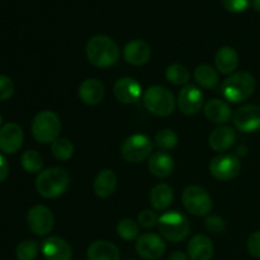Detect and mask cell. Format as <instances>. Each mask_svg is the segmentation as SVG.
I'll use <instances>...</instances> for the list:
<instances>
[{
  "instance_id": "6da1fadb",
  "label": "cell",
  "mask_w": 260,
  "mask_h": 260,
  "mask_svg": "<svg viewBox=\"0 0 260 260\" xmlns=\"http://www.w3.org/2000/svg\"><path fill=\"white\" fill-rule=\"evenodd\" d=\"M89 62L96 68H111L118 61L119 48L108 36L98 35L88 41L85 47Z\"/></svg>"
},
{
  "instance_id": "7a4b0ae2",
  "label": "cell",
  "mask_w": 260,
  "mask_h": 260,
  "mask_svg": "<svg viewBox=\"0 0 260 260\" xmlns=\"http://www.w3.org/2000/svg\"><path fill=\"white\" fill-rule=\"evenodd\" d=\"M70 184V175L62 168L42 170L36 179V189L43 198H56L66 192Z\"/></svg>"
},
{
  "instance_id": "3957f363",
  "label": "cell",
  "mask_w": 260,
  "mask_h": 260,
  "mask_svg": "<svg viewBox=\"0 0 260 260\" xmlns=\"http://www.w3.org/2000/svg\"><path fill=\"white\" fill-rule=\"evenodd\" d=\"M255 90V79L246 71H238L229 76L221 86V93L226 101L240 103L253 95Z\"/></svg>"
},
{
  "instance_id": "277c9868",
  "label": "cell",
  "mask_w": 260,
  "mask_h": 260,
  "mask_svg": "<svg viewBox=\"0 0 260 260\" xmlns=\"http://www.w3.org/2000/svg\"><path fill=\"white\" fill-rule=\"evenodd\" d=\"M144 106L149 112L159 117H168L173 114L177 101L169 89L160 85L150 86L142 96Z\"/></svg>"
},
{
  "instance_id": "5b68a950",
  "label": "cell",
  "mask_w": 260,
  "mask_h": 260,
  "mask_svg": "<svg viewBox=\"0 0 260 260\" xmlns=\"http://www.w3.org/2000/svg\"><path fill=\"white\" fill-rule=\"evenodd\" d=\"M60 132L61 122L55 112L41 111L33 118L32 135L40 144H52L58 139Z\"/></svg>"
},
{
  "instance_id": "8992f818",
  "label": "cell",
  "mask_w": 260,
  "mask_h": 260,
  "mask_svg": "<svg viewBox=\"0 0 260 260\" xmlns=\"http://www.w3.org/2000/svg\"><path fill=\"white\" fill-rule=\"evenodd\" d=\"M159 231L162 238L172 243L183 241L189 234V221L178 211H169L159 217Z\"/></svg>"
},
{
  "instance_id": "52a82bcc",
  "label": "cell",
  "mask_w": 260,
  "mask_h": 260,
  "mask_svg": "<svg viewBox=\"0 0 260 260\" xmlns=\"http://www.w3.org/2000/svg\"><path fill=\"white\" fill-rule=\"evenodd\" d=\"M152 141L146 135L136 134L127 137L121 145V155L128 162H141L151 156Z\"/></svg>"
},
{
  "instance_id": "ba28073f",
  "label": "cell",
  "mask_w": 260,
  "mask_h": 260,
  "mask_svg": "<svg viewBox=\"0 0 260 260\" xmlns=\"http://www.w3.org/2000/svg\"><path fill=\"white\" fill-rule=\"evenodd\" d=\"M185 210L194 216H207L212 210V200L210 194L200 185H189L182 196Z\"/></svg>"
},
{
  "instance_id": "9c48e42d",
  "label": "cell",
  "mask_w": 260,
  "mask_h": 260,
  "mask_svg": "<svg viewBox=\"0 0 260 260\" xmlns=\"http://www.w3.org/2000/svg\"><path fill=\"white\" fill-rule=\"evenodd\" d=\"M241 162L233 154H222L213 157L210 162V172L216 179L228 182L240 174Z\"/></svg>"
},
{
  "instance_id": "30bf717a",
  "label": "cell",
  "mask_w": 260,
  "mask_h": 260,
  "mask_svg": "<svg viewBox=\"0 0 260 260\" xmlns=\"http://www.w3.org/2000/svg\"><path fill=\"white\" fill-rule=\"evenodd\" d=\"M27 223L29 230L38 236H45L52 231L55 217L48 207L43 205L33 206L27 215Z\"/></svg>"
},
{
  "instance_id": "8fae6325",
  "label": "cell",
  "mask_w": 260,
  "mask_h": 260,
  "mask_svg": "<svg viewBox=\"0 0 260 260\" xmlns=\"http://www.w3.org/2000/svg\"><path fill=\"white\" fill-rule=\"evenodd\" d=\"M234 126L244 134L260 131V106L246 104L234 114Z\"/></svg>"
},
{
  "instance_id": "7c38bea8",
  "label": "cell",
  "mask_w": 260,
  "mask_h": 260,
  "mask_svg": "<svg viewBox=\"0 0 260 260\" xmlns=\"http://www.w3.org/2000/svg\"><path fill=\"white\" fill-rule=\"evenodd\" d=\"M167 250L164 240L156 234H144L136 241V251L141 258L156 260L161 258Z\"/></svg>"
},
{
  "instance_id": "4fadbf2b",
  "label": "cell",
  "mask_w": 260,
  "mask_h": 260,
  "mask_svg": "<svg viewBox=\"0 0 260 260\" xmlns=\"http://www.w3.org/2000/svg\"><path fill=\"white\" fill-rule=\"evenodd\" d=\"M177 104L182 113L187 116H194L203 107V93L192 84L185 85L179 91Z\"/></svg>"
},
{
  "instance_id": "5bb4252c",
  "label": "cell",
  "mask_w": 260,
  "mask_h": 260,
  "mask_svg": "<svg viewBox=\"0 0 260 260\" xmlns=\"http://www.w3.org/2000/svg\"><path fill=\"white\" fill-rule=\"evenodd\" d=\"M23 139L24 135L19 124L14 122L4 124L0 128V151L4 154H15L22 147Z\"/></svg>"
},
{
  "instance_id": "9a60e30c",
  "label": "cell",
  "mask_w": 260,
  "mask_h": 260,
  "mask_svg": "<svg viewBox=\"0 0 260 260\" xmlns=\"http://www.w3.org/2000/svg\"><path fill=\"white\" fill-rule=\"evenodd\" d=\"M46 260H71L73 249L70 244L58 236H50L41 245Z\"/></svg>"
},
{
  "instance_id": "2e32d148",
  "label": "cell",
  "mask_w": 260,
  "mask_h": 260,
  "mask_svg": "<svg viewBox=\"0 0 260 260\" xmlns=\"http://www.w3.org/2000/svg\"><path fill=\"white\" fill-rule=\"evenodd\" d=\"M141 85L134 78H121L114 83L113 94L118 102L123 104H132L141 96Z\"/></svg>"
},
{
  "instance_id": "e0dca14e",
  "label": "cell",
  "mask_w": 260,
  "mask_h": 260,
  "mask_svg": "<svg viewBox=\"0 0 260 260\" xmlns=\"http://www.w3.org/2000/svg\"><path fill=\"white\" fill-rule=\"evenodd\" d=\"M123 57L131 65L142 66L151 57V48L142 40L129 41L123 48Z\"/></svg>"
},
{
  "instance_id": "ac0fdd59",
  "label": "cell",
  "mask_w": 260,
  "mask_h": 260,
  "mask_svg": "<svg viewBox=\"0 0 260 260\" xmlns=\"http://www.w3.org/2000/svg\"><path fill=\"white\" fill-rule=\"evenodd\" d=\"M213 256V244L210 238L202 234L194 235L188 244V258L190 260H211Z\"/></svg>"
},
{
  "instance_id": "d6986e66",
  "label": "cell",
  "mask_w": 260,
  "mask_h": 260,
  "mask_svg": "<svg viewBox=\"0 0 260 260\" xmlns=\"http://www.w3.org/2000/svg\"><path fill=\"white\" fill-rule=\"evenodd\" d=\"M106 89L103 83L96 79H86L79 86V96L88 106H95L103 101Z\"/></svg>"
},
{
  "instance_id": "ffe728a7",
  "label": "cell",
  "mask_w": 260,
  "mask_h": 260,
  "mask_svg": "<svg viewBox=\"0 0 260 260\" xmlns=\"http://www.w3.org/2000/svg\"><path fill=\"white\" fill-rule=\"evenodd\" d=\"M235 140L236 134L233 127L220 126L213 129L212 134L210 135L208 142H210L211 149L217 152H222L233 147V145L235 144Z\"/></svg>"
},
{
  "instance_id": "44dd1931",
  "label": "cell",
  "mask_w": 260,
  "mask_h": 260,
  "mask_svg": "<svg viewBox=\"0 0 260 260\" xmlns=\"http://www.w3.org/2000/svg\"><path fill=\"white\" fill-rule=\"evenodd\" d=\"M205 116L212 123L222 124L231 119V108L221 99H211L203 107Z\"/></svg>"
},
{
  "instance_id": "7402d4cb",
  "label": "cell",
  "mask_w": 260,
  "mask_h": 260,
  "mask_svg": "<svg viewBox=\"0 0 260 260\" xmlns=\"http://www.w3.org/2000/svg\"><path fill=\"white\" fill-rule=\"evenodd\" d=\"M174 169V160L168 152L156 151L149 157V170L156 178H167Z\"/></svg>"
},
{
  "instance_id": "603a6c76",
  "label": "cell",
  "mask_w": 260,
  "mask_h": 260,
  "mask_svg": "<svg viewBox=\"0 0 260 260\" xmlns=\"http://www.w3.org/2000/svg\"><path fill=\"white\" fill-rule=\"evenodd\" d=\"M117 188V175L113 170L104 169L98 173L93 183L94 193L99 198H108L114 193Z\"/></svg>"
},
{
  "instance_id": "cb8c5ba5",
  "label": "cell",
  "mask_w": 260,
  "mask_h": 260,
  "mask_svg": "<svg viewBox=\"0 0 260 260\" xmlns=\"http://www.w3.org/2000/svg\"><path fill=\"white\" fill-rule=\"evenodd\" d=\"M118 248L106 240L94 241L86 250L88 260H119Z\"/></svg>"
},
{
  "instance_id": "d4e9b609",
  "label": "cell",
  "mask_w": 260,
  "mask_h": 260,
  "mask_svg": "<svg viewBox=\"0 0 260 260\" xmlns=\"http://www.w3.org/2000/svg\"><path fill=\"white\" fill-rule=\"evenodd\" d=\"M239 65V55L233 47H221L215 55V66L221 74H233Z\"/></svg>"
},
{
  "instance_id": "484cf974",
  "label": "cell",
  "mask_w": 260,
  "mask_h": 260,
  "mask_svg": "<svg viewBox=\"0 0 260 260\" xmlns=\"http://www.w3.org/2000/svg\"><path fill=\"white\" fill-rule=\"evenodd\" d=\"M174 200V190L167 183L155 185L150 193V203L155 211H164L172 205Z\"/></svg>"
},
{
  "instance_id": "4316f807",
  "label": "cell",
  "mask_w": 260,
  "mask_h": 260,
  "mask_svg": "<svg viewBox=\"0 0 260 260\" xmlns=\"http://www.w3.org/2000/svg\"><path fill=\"white\" fill-rule=\"evenodd\" d=\"M194 79L198 85L206 89H215L220 81L217 71L207 63L197 66V69L194 70Z\"/></svg>"
},
{
  "instance_id": "83f0119b",
  "label": "cell",
  "mask_w": 260,
  "mask_h": 260,
  "mask_svg": "<svg viewBox=\"0 0 260 260\" xmlns=\"http://www.w3.org/2000/svg\"><path fill=\"white\" fill-rule=\"evenodd\" d=\"M20 162H22L23 169L27 173H29V174H37V173L40 174L42 172L43 159L40 152L36 151V150H28V151H25L22 155Z\"/></svg>"
},
{
  "instance_id": "f1b7e54d",
  "label": "cell",
  "mask_w": 260,
  "mask_h": 260,
  "mask_svg": "<svg viewBox=\"0 0 260 260\" xmlns=\"http://www.w3.org/2000/svg\"><path fill=\"white\" fill-rule=\"evenodd\" d=\"M165 76L169 83L174 84V85H184L189 81L190 73L184 65L180 63H173V65L168 66L167 71H165Z\"/></svg>"
},
{
  "instance_id": "f546056e",
  "label": "cell",
  "mask_w": 260,
  "mask_h": 260,
  "mask_svg": "<svg viewBox=\"0 0 260 260\" xmlns=\"http://www.w3.org/2000/svg\"><path fill=\"white\" fill-rule=\"evenodd\" d=\"M51 151L56 159L65 161V160L71 159L74 155V145L70 140L65 137H58L56 141L51 144Z\"/></svg>"
},
{
  "instance_id": "4dcf8cb0",
  "label": "cell",
  "mask_w": 260,
  "mask_h": 260,
  "mask_svg": "<svg viewBox=\"0 0 260 260\" xmlns=\"http://www.w3.org/2000/svg\"><path fill=\"white\" fill-rule=\"evenodd\" d=\"M40 246L35 240H23L18 244L15 249V255L18 260H35L37 258Z\"/></svg>"
},
{
  "instance_id": "1f68e13d",
  "label": "cell",
  "mask_w": 260,
  "mask_h": 260,
  "mask_svg": "<svg viewBox=\"0 0 260 260\" xmlns=\"http://www.w3.org/2000/svg\"><path fill=\"white\" fill-rule=\"evenodd\" d=\"M178 140L179 139H178V135L175 134V131L165 128L157 132L156 136H155V144L161 150H172L177 146Z\"/></svg>"
},
{
  "instance_id": "d6a6232c",
  "label": "cell",
  "mask_w": 260,
  "mask_h": 260,
  "mask_svg": "<svg viewBox=\"0 0 260 260\" xmlns=\"http://www.w3.org/2000/svg\"><path fill=\"white\" fill-rule=\"evenodd\" d=\"M117 234L123 240L132 241L139 236V225L129 218H123L117 225Z\"/></svg>"
},
{
  "instance_id": "836d02e7",
  "label": "cell",
  "mask_w": 260,
  "mask_h": 260,
  "mask_svg": "<svg viewBox=\"0 0 260 260\" xmlns=\"http://www.w3.org/2000/svg\"><path fill=\"white\" fill-rule=\"evenodd\" d=\"M15 90L14 83L7 75L0 74V101H8L13 96Z\"/></svg>"
},
{
  "instance_id": "e575fe53",
  "label": "cell",
  "mask_w": 260,
  "mask_h": 260,
  "mask_svg": "<svg viewBox=\"0 0 260 260\" xmlns=\"http://www.w3.org/2000/svg\"><path fill=\"white\" fill-rule=\"evenodd\" d=\"M137 222L141 228L144 229H151L154 226L157 225L159 222V217H157L156 213L151 210H145L137 216Z\"/></svg>"
},
{
  "instance_id": "d590c367",
  "label": "cell",
  "mask_w": 260,
  "mask_h": 260,
  "mask_svg": "<svg viewBox=\"0 0 260 260\" xmlns=\"http://www.w3.org/2000/svg\"><path fill=\"white\" fill-rule=\"evenodd\" d=\"M225 9L230 13H243L250 5V0H221Z\"/></svg>"
},
{
  "instance_id": "8d00e7d4",
  "label": "cell",
  "mask_w": 260,
  "mask_h": 260,
  "mask_svg": "<svg viewBox=\"0 0 260 260\" xmlns=\"http://www.w3.org/2000/svg\"><path fill=\"white\" fill-rule=\"evenodd\" d=\"M205 225L207 230L213 234H221L225 230V221H223V218L218 217V216H210V217H207L205 221Z\"/></svg>"
},
{
  "instance_id": "74e56055",
  "label": "cell",
  "mask_w": 260,
  "mask_h": 260,
  "mask_svg": "<svg viewBox=\"0 0 260 260\" xmlns=\"http://www.w3.org/2000/svg\"><path fill=\"white\" fill-rule=\"evenodd\" d=\"M248 250L253 256L260 258V231H255L249 236Z\"/></svg>"
},
{
  "instance_id": "f35d334b",
  "label": "cell",
  "mask_w": 260,
  "mask_h": 260,
  "mask_svg": "<svg viewBox=\"0 0 260 260\" xmlns=\"http://www.w3.org/2000/svg\"><path fill=\"white\" fill-rule=\"evenodd\" d=\"M8 174H9V165L5 157L0 155V183L7 179Z\"/></svg>"
},
{
  "instance_id": "ab89813d",
  "label": "cell",
  "mask_w": 260,
  "mask_h": 260,
  "mask_svg": "<svg viewBox=\"0 0 260 260\" xmlns=\"http://www.w3.org/2000/svg\"><path fill=\"white\" fill-rule=\"evenodd\" d=\"M169 260H188V256L184 253H182V251H174L169 256Z\"/></svg>"
},
{
  "instance_id": "60d3db41",
  "label": "cell",
  "mask_w": 260,
  "mask_h": 260,
  "mask_svg": "<svg viewBox=\"0 0 260 260\" xmlns=\"http://www.w3.org/2000/svg\"><path fill=\"white\" fill-rule=\"evenodd\" d=\"M253 8L256 10V12L260 13V0H253Z\"/></svg>"
},
{
  "instance_id": "b9f144b4",
  "label": "cell",
  "mask_w": 260,
  "mask_h": 260,
  "mask_svg": "<svg viewBox=\"0 0 260 260\" xmlns=\"http://www.w3.org/2000/svg\"><path fill=\"white\" fill-rule=\"evenodd\" d=\"M2 121H3V118H2V114H0V124H2Z\"/></svg>"
}]
</instances>
